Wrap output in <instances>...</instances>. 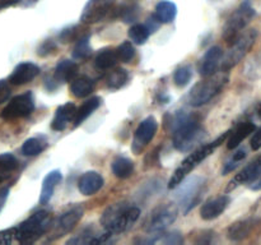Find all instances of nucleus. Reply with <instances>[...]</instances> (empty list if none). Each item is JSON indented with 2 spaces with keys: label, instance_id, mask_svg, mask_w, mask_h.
Instances as JSON below:
<instances>
[{
  "label": "nucleus",
  "instance_id": "f257e3e1",
  "mask_svg": "<svg viewBox=\"0 0 261 245\" xmlns=\"http://www.w3.org/2000/svg\"><path fill=\"white\" fill-rule=\"evenodd\" d=\"M204 137V129L196 117L178 111L173 120V145L177 151L188 152Z\"/></svg>",
  "mask_w": 261,
  "mask_h": 245
},
{
  "label": "nucleus",
  "instance_id": "f03ea898",
  "mask_svg": "<svg viewBox=\"0 0 261 245\" xmlns=\"http://www.w3.org/2000/svg\"><path fill=\"white\" fill-rule=\"evenodd\" d=\"M229 133L231 132H226L224 134H222L221 137L217 138L214 142L201 145L198 150L194 151L191 155H189L188 157L180 163V166L176 168L175 173L172 174V176H171L170 181H168V189L177 188V186L185 180L186 176H188L199 163L203 162L206 157H209V156H211L212 153H213L214 151L227 139V137H229Z\"/></svg>",
  "mask_w": 261,
  "mask_h": 245
},
{
  "label": "nucleus",
  "instance_id": "7ed1b4c3",
  "mask_svg": "<svg viewBox=\"0 0 261 245\" xmlns=\"http://www.w3.org/2000/svg\"><path fill=\"white\" fill-rule=\"evenodd\" d=\"M228 79V71L224 70L222 73H214L213 76L205 77L204 81L196 83L189 93V102L191 106L200 107L212 101L226 87Z\"/></svg>",
  "mask_w": 261,
  "mask_h": 245
},
{
  "label": "nucleus",
  "instance_id": "20e7f679",
  "mask_svg": "<svg viewBox=\"0 0 261 245\" xmlns=\"http://www.w3.org/2000/svg\"><path fill=\"white\" fill-rule=\"evenodd\" d=\"M53 219L47 211H38L15 227L17 241L20 244H32L51 229Z\"/></svg>",
  "mask_w": 261,
  "mask_h": 245
},
{
  "label": "nucleus",
  "instance_id": "39448f33",
  "mask_svg": "<svg viewBox=\"0 0 261 245\" xmlns=\"http://www.w3.org/2000/svg\"><path fill=\"white\" fill-rule=\"evenodd\" d=\"M256 38V30H249L240 33L231 42V47L227 51L226 56H224L223 61H222V68H223V70L228 71L229 69L236 66L247 55V53L251 50Z\"/></svg>",
  "mask_w": 261,
  "mask_h": 245
},
{
  "label": "nucleus",
  "instance_id": "423d86ee",
  "mask_svg": "<svg viewBox=\"0 0 261 245\" xmlns=\"http://www.w3.org/2000/svg\"><path fill=\"white\" fill-rule=\"evenodd\" d=\"M255 17V9L251 7L249 2H244L233 13L231 17L227 19L226 24L223 28V38L228 43H231L242 30L246 28V26L251 22L252 18Z\"/></svg>",
  "mask_w": 261,
  "mask_h": 245
},
{
  "label": "nucleus",
  "instance_id": "0eeeda50",
  "mask_svg": "<svg viewBox=\"0 0 261 245\" xmlns=\"http://www.w3.org/2000/svg\"><path fill=\"white\" fill-rule=\"evenodd\" d=\"M178 214V207L175 203L161 204L152 211L145 222V231L149 234L163 232L170 225L176 221Z\"/></svg>",
  "mask_w": 261,
  "mask_h": 245
},
{
  "label": "nucleus",
  "instance_id": "6e6552de",
  "mask_svg": "<svg viewBox=\"0 0 261 245\" xmlns=\"http://www.w3.org/2000/svg\"><path fill=\"white\" fill-rule=\"evenodd\" d=\"M35 110V97L32 92L13 97L9 104L3 109L0 116L5 120H14L31 115Z\"/></svg>",
  "mask_w": 261,
  "mask_h": 245
},
{
  "label": "nucleus",
  "instance_id": "1a4fd4ad",
  "mask_svg": "<svg viewBox=\"0 0 261 245\" xmlns=\"http://www.w3.org/2000/svg\"><path fill=\"white\" fill-rule=\"evenodd\" d=\"M84 208L83 206H74L66 212H64L58 219L51 226V234L50 240L60 239V237L65 236L66 234L71 231L75 227V225L81 221L83 217Z\"/></svg>",
  "mask_w": 261,
  "mask_h": 245
},
{
  "label": "nucleus",
  "instance_id": "9d476101",
  "mask_svg": "<svg viewBox=\"0 0 261 245\" xmlns=\"http://www.w3.org/2000/svg\"><path fill=\"white\" fill-rule=\"evenodd\" d=\"M181 184H182V186L178 190L177 198L181 206L184 207V213H188L200 201L201 189L204 186V179L194 178L191 180H188L186 183L182 181Z\"/></svg>",
  "mask_w": 261,
  "mask_h": 245
},
{
  "label": "nucleus",
  "instance_id": "9b49d317",
  "mask_svg": "<svg viewBox=\"0 0 261 245\" xmlns=\"http://www.w3.org/2000/svg\"><path fill=\"white\" fill-rule=\"evenodd\" d=\"M158 129V122L157 120L153 116H148L147 119L143 120L139 124V127L135 130L134 140H133V151L137 155H139L148 144L150 140L154 138L155 133Z\"/></svg>",
  "mask_w": 261,
  "mask_h": 245
},
{
  "label": "nucleus",
  "instance_id": "f8f14e48",
  "mask_svg": "<svg viewBox=\"0 0 261 245\" xmlns=\"http://www.w3.org/2000/svg\"><path fill=\"white\" fill-rule=\"evenodd\" d=\"M114 4L115 0H89L84 7L81 20L87 24L101 22L106 18Z\"/></svg>",
  "mask_w": 261,
  "mask_h": 245
},
{
  "label": "nucleus",
  "instance_id": "ddd939ff",
  "mask_svg": "<svg viewBox=\"0 0 261 245\" xmlns=\"http://www.w3.org/2000/svg\"><path fill=\"white\" fill-rule=\"evenodd\" d=\"M222 59H223V50L219 46H213L209 48L203 56L199 64V73L201 77H209L213 76L218 69L219 64H221Z\"/></svg>",
  "mask_w": 261,
  "mask_h": 245
},
{
  "label": "nucleus",
  "instance_id": "4468645a",
  "mask_svg": "<svg viewBox=\"0 0 261 245\" xmlns=\"http://www.w3.org/2000/svg\"><path fill=\"white\" fill-rule=\"evenodd\" d=\"M40 68L36 64L30 63H20L14 68L13 73L10 74L9 82L14 86H22V84L30 83L31 81L36 78L40 74Z\"/></svg>",
  "mask_w": 261,
  "mask_h": 245
},
{
  "label": "nucleus",
  "instance_id": "2eb2a0df",
  "mask_svg": "<svg viewBox=\"0 0 261 245\" xmlns=\"http://www.w3.org/2000/svg\"><path fill=\"white\" fill-rule=\"evenodd\" d=\"M229 202H231V199H229L228 195H219L216 197V198L209 199L201 207V218L205 219V221H211V219L217 218V217H219L226 211Z\"/></svg>",
  "mask_w": 261,
  "mask_h": 245
},
{
  "label": "nucleus",
  "instance_id": "dca6fc26",
  "mask_svg": "<svg viewBox=\"0 0 261 245\" xmlns=\"http://www.w3.org/2000/svg\"><path fill=\"white\" fill-rule=\"evenodd\" d=\"M139 216L140 209L138 207L130 206L129 208H126L122 212L121 216L114 222V225L107 231H111L112 234H122V232H126L127 230H130L134 226L135 222L139 219Z\"/></svg>",
  "mask_w": 261,
  "mask_h": 245
},
{
  "label": "nucleus",
  "instance_id": "f3484780",
  "mask_svg": "<svg viewBox=\"0 0 261 245\" xmlns=\"http://www.w3.org/2000/svg\"><path fill=\"white\" fill-rule=\"evenodd\" d=\"M261 174V156L254 160L252 162H250L244 170L240 174H237L231 181H229V185L227 188V190H232L236 186L241 185V184H250L254 179H256Z\"/></svg>",
  "mask_w": 261,
  "mask_h": 245
},
{
  "label": "nucleus",
  "instance_id": "a211bd4d",
  "mask_svg": "<svg viewBox=\"0 0 261 245\" xmlns=\"http://www.w3.org/2000/svg\"><path fill=\"white\" fill-rule=\"evenodd\" d=\"M76 111H78V109H76V106L73 102H66L65 105H63V106H60L56 110L55 116H54L53 122H51V128L56 130V132L64 130L68 127L69 122L74 121Z\"/></svg>",
  "mask_w": 261,
  "mask_h": 245
},
{
  "label": "nucleus",
  "instance_id": "6ab92c4d",
  "mask_svg": "<svg viewBox=\"0 0 261 245\" xmlns=\"http://www.w3.org/2000/svg\"><path fill=\"white\" fill-rule=\"evenodd\" d=\"M102 186H103V178L96 171H87L78 180V189L84 195H93Z\"/></svg>",
  "mask_w": 261,
  "mask_h": 245
},
{
  "label": "nucleus",
  "instance_id": "aec40b11",
  "mask_svg": "<svg viewBox=\"0 0 261 245\" xmlns=\"http://www.w3.org/2000/svg\"><path fill=\"white\" fill-rule=\"evenodd\" d=\"M255 225H256V219L254 218H247V219H241V221H237L234 224H232L228 227V231H227V236L232 241H241V240L246 239L251 231L254 230Z\"/></svg>",
  "mask_w": 261,
  "mask_h": 245
},
{
  "label": "nucleus",
  "instance_id": "412c9836",
  "mask_svg": "<svg viewBox=\"0 0 261 245\" xmlns=\"http://www.w3.org/2000/svg\"><path fill=\"white\" fill-rule=\"evenodd\" d=\"M256 130L254 122L251 121H244L240 122L231 133H229V138L227 140V148L228 150H234V148L239 147L242 143V140L246 139L251 133H254Z\"/></svg>",
  "mask_w": 261,
  "mask_h": 245
},
{
  "label": "nucleus",
  "instance_id": "4be33fe9",
  "mask_svg": "<svg viewBox=\"0 0 261 245\" xmlns=\"http://www.w3.org/2000/svg\"><path fill=\"white\" fill-rule=\"evenodd\" d=\"M76 74H78V64L69 59H64L56 64L54 79L59 83H65V82L73 81Z\"/></svg>",
  "mask_w": 261,
  "mask_h": 245
},
{
  "label": "nucleus",
  "instance_id": "5701e85b",
  "mask_svg": "<svg viewBox=\"0 0 261 245\" xmlns=\"http://www.w3.org/2000/svg\"><path fill=\"white\" fill-rule=\"evenodd\" d=\"M63 180V175L59 170L50 171L47 175L45 176L42 181V188H41V194H40V203L41 204H47L50 202V199L53 198V194L55 191V188L58 186V184H60V181Z\"/></svg>",
  "mask_w": 261,
  "mask_h": 245
},
{
  "label": "nucleus",
  "instance_id": "b1692460",
  "mask_svg": "<svg viewBox=\"0 0 261 245\" xmlns=\"http://www.w3.org/2000/svg\"><path fill=\"white\" fill-rule=\"evenodd\" d=\"M130 204L126 203V202H119V203L111 204L110 207H107L105 209V212L101 216V225L103 229L109 230L110 227L114 225V222L119 218L122 214V212L126 208H129Z\"/></svg>",
  "mask_w": 261,
  "mask_h": 245
},
{
  "label": "nucleus",
  "instance_id": "393cba45",
  "mask_svg": "<svg viewBox=\"0 0 261 245\" xmlns=\"http://www.w3.org/2000/svg\"><path fill=\"white\" fill-rule=\"evenodd\" d=\"M94 81L88 77H78L74 78L70 83V91L76 99H83L89 96L94 89Z\"/></svg>",
  "mask_w": 261,
  "mask_h": 245
},
{
  "label": "nucleus",
  "instance_id": "a878e982",
  "mask_svg": "<svg viewBox=\"0 0 261 245\" xmlns=\"http://www.w3.org/2000/svg\"><path fill=\"white\" fill-rule=\"evenodd\" d=\"M119 61V56H117L116 50L114 48H102L98 54H97L96 59H94V65L99 70H107V69L114 68Z\"/></svg>",
  "mask_w": 261,
  "mask_h": 245
},
{
  "label": "nucleus",
  "instance_id": "bb28decb",
  "mask_svg": "<svg viewBox=\"0 0 261 245\" xmlns=\"http://www.w3.org/2000/svg\"><path fill=\"white\" fill-rule=\"evenodd\" d=\"M102 100L99 97H92L91 100H87L83 105L78 109L75 115V119H74V127H79L81 124H83L84 120L88 119L94 111L99 107Z\"/></svg>",
  "mask_w": 261,
  "mask_h": 245
},
{
  "label": "nucleus",
  "instance_id": "cd10ccee",
  "mask_svg": "<svg viewBox=\"0 0 261 245\" xmlns=\"http://www.w3.org/2000/svg\"><path fill=\"white\" fill-rule=\"evenodd\" d=\"M112 173L119 179H127L134 173V162L126 157H116L111 163Z\"/></svg>",
  "mask_w": 261,
  "mask_h": 245
},
{
  "label": "nucleus",
  "instance_id": "c85d7f7f",
  "mask_svg": "<svg viewBox=\"0 0 261 245\" xmlns=\"http://www.w3.org/2000/svg\"><path fill=\"white\" fill-rule=\"evenodd\" d=\"M177 14V7L175 3L168 2V0H162L155 7V15L161 23H171L176 18Z\"/></svg>",
  "mask_w": 261,
  "mask_h": 245
},
{
  "label": "nucleus",
  "instance_id": "c756f323",
  "mask_svg": "<svg viewBox=\"0 0 261 245\" xmlns=\"http://www.w3.org/2000/svg\"><path fill=\"white\" fill-rule=\"evenodd\" d=\"M182 241H184V237L178 231H171V232H166V234H161V232H158L157 235H154L153 239L140 240V242H148V244L161 242V244H166V245H180L182 244Z\"/></svg>",
  "mask_w": 261,
  "mask_h": 245
},
{
  "label": "nucleus",
  "instance_id": "7c9ffc66",
  "mask_svg": "<svg viewBox=\"0 0 261 245\" xmlns=\"http://www.w3.org/2000/svg\"><path fill=\"white\" fill-rule=\"evenodd\" d=\"M127 79H129V74H127V71L122 68H116L107 74L106 84L109 88L119 89L126 84Z\"/></svg>",
  "mask_w": 261,
  "mask_h": 245
},
{
  "label": "nucleus",
  "instance_id": "2f4dec72",
  "mask_svg": "<svg viewBox=\"0 0 261 245\" xmlns=\"http://www.w3.org/2000/svg\"><path fill=\"white\" fill-rule=\"evenodd\" d=\"M18 167V160L12 153L0 155V183L9 178L10 173Z\"/></svg>",
  "mask_w": 261,
  "mask_h": 245
},
{
  "label": "nucleus",
  "instance_id": "473e14b6",
  "mask_svg": "<svg viewBox=\"0 0 261 245\" xmlns=\"http://www.w3.org/2000/svg\"><path fill=\"white\" fill-rule=\"evenodd\" d=\"M47 147V142L43 138H30L22 145V153L24 156H37Z\"/></svg>",
  "mask_w": 261,
  "mask_h": 245
},
{
  "label": "nucleus",
  "instance_id": "72a5a7b5",
  "mask_svg": "<svg viewBox=\"0 0 261 245\" xmlns=\"http://www.w3.org/2000/svg\"><path fill=\"white\" fill-rule=\"evenodd\" d=\"M92 54V47L91 43H89V36H84L78 40V42L75 43L73 48V58L76 60H84V59H88Z\"/></svg>",
  "mask_w": 261,
  "mask_h": 245
},
{
  "label": "nucleus",
  "instance_id": "f704fd0d",
  "mask_svg": "<svg viewBox=\"0 0 261 245\" xmlns=\"http://www.w3.org/2000/svg\"><path fill=\"white\" fill-rule=\"evenodd\" d=\"M149 35L150 32L145 24H134L129 30L130 40L137 45H143V43L147 42Z\"/></svg>",
  "mask_w": 261,
  "mask_h": 245
},
{
  "label": "nucleus",
  "instance_id": "c9c22d12",
  "mask_svg": "<svg viewBox=\"0 0 261 245\" xmlns=\"http://www.w3.org/2000/svg\"><path fill=\"white\" fill-rule=\"evenodd\" d=\"M191 78H193V69L190 65H182L177 68L173 73V82L177 87L184 88L190 83Z\"/></svg>",
  "mask_w": 261,
  "mask_h": 245
},
{
  "label": "nucleus",
  "instance_id": "e433bc0d",
  "mask_svg": "<svg viewBox=\"0 0 261 245\" xmlns=\"http://www.w3.org/2000/svg\"><path fill=\"white\" fill-rule=\"evenodd\" d=\"M245 157H246V151H245L244 148L237 150L236 152H234L233 155L226 161V163H224L223 166V170H222V175H227V174L236 170V168L240 166V163L245 160Z\"/></svg>",
  "mask_w": 261,
  "mask_h": 245
},
{
  "label": "nucleus",
  "instance_id": "4c0bfd02",
  "mask_svg": "<svg viewBox=\"0 0 261 245\" xmlns=\"http://www.w3.org/2000/svg\"><path fill=\"white\" fill-rule=\"evenodd\" d=\"M117 56H119V60L122 61V63H130V61L134 60L135 58V48L133 46L132 42L129 41H125L122 42L119 47L116 48Z\"/></svg>",
  "mask_w": 261,
  "mask_h": 245
},
{
  "label": "nucleus",
  "instance_id": "58836bf2",
  "mask_svg": "<svg viewBox=\"0 0 261 245\" xmlns=\"http://www.w3.org/2000/svg\"><path fill=\"white\" fill-rule=\"evenodd\" d=\"M97 235H99V234H96V231H94L92 227H88V229H86V230H83L82 232H79L76 236L69 239L66 244H78V245L91 244L92 240H93Z\"/></svg>",
  "mask_w": 261,
  "mask_h": 245
},
{
  "label": "nucleus",
  "instance_id": "ea45409f",
  "mask_svg": "<svg viewBox=\"0 0 261 245\" xmlns=\"http://www.w3.org/2000/svg\"><path fill=\"white\" fill-rule=\"evenodd\" d=\"M14 240H17V234H15V227L13 229L0 231V245H9Z\"/></svg>",
  "mask_w": 261,
  "mask_h": 245
},
{
  "label": "nucleus",
  "instance_id": "a19ab883",
  "mask_svg": "<svg viewBox=\"0 0 261 245\" xmlns=\"http://www.w3.org/2000/svg\"><path fill=\"white\" fill-rule=\"evenodd\" d=\"M10 93H12V89H10L9 83L7 81H0V105L3 102L8 101V99L10 97Z\"/></svg>",
  "mask_w": 261,
  "mask_h": 245
},
{
  "label": "nucleus",
  "instance_id": "79ce46f5",
  "mask_svg": "<svg viewBox=\"0 0 261 245\" xmlns=\"http://www.w3.org/2000/svg\"><path fill=\"white\" fill-rule=\"evenodd\" d=\"M55 48H56V45L53 40H46L45 42H43L42 45L38 47V55L45 56V55H47V54L53 53Z\"/></svg>",
  "mask_w": 261,
  "mask_h": 245
},
{
  "label": "nucleus",
  "instance_id": "37998d69",
  "mask_svg": "<svg viewBox=\"0 0 261 245\" xmlns=\"http://www.w3.org/2000/svg\"><path fill=\"white\" fill-rule=\"evenodd\" d=\"M145 26H147V28H148V30H149L150 33H154L155 31H157L158 28H160L161 20L158 19L157 15L154 14V15H152V17L148 18L147 23H145Z\"/></svg>",
  "mask_w": 261,
  "mask_h": 245
},
{
  "label": "nucleus",
  "instance_id": "c03bdc74",
  "mask_svg": "<svg viewBox=\"0 0 261 245\" xmlns=\"http://www.w3.org/2000/svg\"><path fill=\"white\" fill-rule=\"evenodd\" d=\"M251 148L254 151H257L261 148V128H259L257 130H255L254 135L251 138Z\"/></svg>",
  "mask_w": 261,
  "mask_h": 245
},
{
  "label": "nucleus",
  "instance_id": "a18cd8bd",
  "mask_svg": "<svg viewBox=\"0 0 261 245\" xmlns=\"http://www.w3.org/2000/svg\"><path fill=\"white\" fill-rule=\"evenodd\" d=\"M8 195H9V189L4 188V189H2V190H0V212H2L3 207H4V204H5V202H7Z\"/></svg>",
  "mask_w": 261,
  "mask_h": 245
},
{
  "label": "nucleus",
  "instance_id": "49530a36",
  "mask_svg": "<svg viewBox=\"0 0 261 245\" xmlns=\"http://www.w3.org/2000/svg\"><path fill=\"white\" fill-rule=\"evenodd\" d=\"M249 186H250V189H252V190H260L261 189V174L257 176L256 179H254V180L249 184Z\"/></svg>",
  "mask_w": 261,
  "mask_h": 245
},
{
  "label": "nucleus",
  "instance_id": "de8ad7c7",
  "mask_svg": "<svg viewBox=\"0 0 261 245\" xmlns=\"http://www.w3.org/2000/svg\"><path fill=\"white\" fill-rule=\"evenodd\" d=\"M20 0H0V9H4V8H9L12 5L18 4Z\"/></svg>",
  "mask_w": 261,
  "mask_h": 245
},
{
  "label": "nucleus",
  "instance_id": "09e8293b",
  "mask_svg": "<svg viewBox=\"0 0 261 245\" xmlns=\"http://www.w3.org/2000/svg\"><path fill=\"white\" fill-rule=\"evenodd\" d=\"M20 2H23V4L27 5V7H28V5H33L35 3H37L38 0H20Z\"/></svg>",
  "mask_w": 261,
  "mask_h": 245
},
{
  "label": "nucleus",
  "instance_id": "8fccbe9b",
  "mask_svg": "<svg viewBox=\"0 0 261 245\" xmlns=\"http://www.w3.org/2000/svg\"><path fill=\"white\" fill-rule=\"evenodd\" d=\"M257 115H259V117L261 119V105L259 106V109H257Z\"/></svg>",
  "mask_w": 261,
  "mask_h": 245
}]
</instances>
